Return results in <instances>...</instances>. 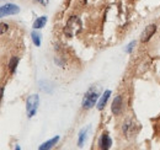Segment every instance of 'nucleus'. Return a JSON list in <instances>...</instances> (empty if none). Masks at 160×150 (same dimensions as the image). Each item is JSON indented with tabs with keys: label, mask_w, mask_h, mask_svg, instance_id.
<instances>
[{
	"label": "nucleus",
	"mask_w": 160,
	"mask_h": 150,
	"mask_svg": "<svg viewBox=\"0 0 160 150\" xmlns=\"http://www.w3.org/2000/svg\"><path fill=\"white\" fill-rule=\"evenodd\" d=\"M99 95H100V90H99L98 88H95V86L90 88V89L85 92L84 97H82V101H81L82 108H84V110H90V108H92V107L95 106V103L98 102V100H99Z\"/></svg>",
	"instance_id": "obj_1"
},
{
	"label": "nucleus",
	"mask_w": 160,
	"mask_h": 150,
	"mask_svg": "<svg viewBox=\"0 0 160 150\" xmlns=\"http://www.w3.org/2000/svg\"><path fill=\"white\" fill-rule=\"evenodd\" d=\"M81 30V21L78 16H72L68 20L65 27H64V33L68 37H74L78 32Z\"/></svg>",
	"instance_id": "obj_2"
},
{
	"label": "nucleus",
	"mask_w": 160,
	"mask_h": 150,
	"mask_svg": "<svg viewBox=\"0 0 160 150\" xmlns=\"http://www.w3.org/2000/svg\"><path fill=\"white\" fill-rule=\"evenodd\" d=\"M40 105V97L38 95H30L26 100V112H27V117L32 118L36 113H37V108Z\"/></svg>",
	"instance_id": "obj_3"
},
{
	"label": "nucleus",
	"mask_w": 160,
	"mask_h": 150,
	"mask_svg": "<svg viewBox=\"0 0 160 150\" xmlns=\"http://www.w3.org/2000/svg\"><path fill=\"white\" fill-rule=\"evenodd\" d=\"M20 12V6L15 5V4H5L0 8V16L5 18L9 15H16Z\"/></svg>",
	"instance_id": "obj_4"
},
{
	"label": "nucleus",
	"mask_w": 160,
	"mask_h": 150,
	"mask_svg": "<svg viewBox=\"0 0 160 150\" xmlns=\"http://www.w3.org/2000/svg\"><path fill=\"white\" fill-rule=\"evenodd\" d=\"M155 32H157V25H155V23L148 25V26L143 30V32H142V35H140V41H142V42H148L150 38L154 36Z\"/></svg>",
	"instance_id": "obj_5"
},
{
	"label": "nucleus",
	"mask_w": 160,
	"mask_h": 150,
	"mask_svg": "<svg viewBox=\"0 0 160 150\" xmlns=\"http://www.w3.org/2000/svg\"><path fill=\"white\" fill-rule=\"evenodd\" d=\"M99 145H100L101 149H105V150H108L112 147V139L108 135V133H103L101 135L100 140H99Z\"/></svg>",
	"instance_id": "obj_6"
},
{
	"label": "nucleus",
	"mask_w": 160,
	"mask_h": 150,
	"mask_svg": "<svg viewBox=\"0 0 160 150\" xmlns=\"http://www.w3.org/2000/svg\"><path fill=\"white\" fill-rule=\"evenodd\" d=\"M111 110H112V113H113L115 116H118V114L122 112V96H121V95H117V96L115 97V100L112 101Z\"/></svg>",
	"instance_id": "obj_7"
},
{
	"label": "nucleus",
	"mask_w": 160,
	"mask_h": 150,
	"mask_svg": "<svg viewBox=\"0 0 160 150\" xmlns=\"http://www.w3.org/2000/svg\"><path fill=\"white\" fill-rule=\"evenodd\" d=\"M59 137L57 135V137H54V138H52V139H49V140H47V142H44L42 145L38 147V149L40 150H48V149H52L58 142H59Z\"/></svg>",
	"instance_id": "obj_8"
},
{
	"label": "nucleus",
	"mask_w": 160,
	"mask_h": 150,
	"mask_svg": "<svg viewBox=\"0 0 160 150\" xmlns=\"http://www.w3.org/2000/svg\"><path fill=\"white\" fill-rule=\"evenodd\" d=\"M110 96H111V90H106V91L102 94L100 101H99V103H98V110H99V111H102V110L105 108V106H106V103H107Z\"/></svg>",
	"instance_id": "obj_9"
},
{
	"label": "nucleus",
	"mask_w": 160,
	"mask_h": 150,
	"mask_svg": "<svg viewBox=\"0 0 160 150\" xmlns=\"http://www.w3.org/2000/svg\"><path fill=\"white\" fill-rule=\"evenodd\" d=\"M19 57H12L10 60H9V64H8V68H9V72L10 74H14L16 72V68H18V64H19Z\"/></svg>",
	"instance_id": "obj_10"
},
{
	"label": "nucleus",
	"mask_w": 160,
	"mask_h": 150,
	"mask_svg": "<svg viewBox=\"0 0 160 150\" xmlns=\"http://www.w3.org/2000/svg\"><path fill=\"white\" fill-rule=\"evenodd\" d=\"M46 23H47V16H40V18H37L35 20L33 28L35 30H41V28H43L46 26Z\"/></svg>",
	"instance_id": "obj_11"
},
{
	"label": "nucleus",
	"mask_w": 160,
	"mask_h": 150,
	"mask_svg": "<svg viewBox=\"0 0 160 150\" xmlns=\"http://www.w3.org/2000/svg\"><path fill=\"white\" fill-rule=\"evenodd\" d=\"M89 127H86V128H82L79 133V139H78V145L79 147H82V144L85 143V139H86V137H88V133H89Z\"/></svg>",
	"instance_id": "obj_12"
},
{
	"label": "nucleus",
	"mask_w": 160,
	"mask_h": 150,
	"mask_svg": "<svg viewBox=\"0 0 160 150\" xmlns=\"http://www.w3.org/2000/svg\"><path fill=\"white\" fill-rule=\"evenodd\" d=\"M31 37H32L33 44H35L36 47H40L41 46V35L36 31V30H33V31L31 32Z\"/></svg>",
	"instance_id": "obj_13"
},
{
	"label": "nucleus",
	"mask_w": 160,
	"mask_h": 150,
	"mask_svg": "<svg viewBox=\"0 0 160 150\" xmlns=\"http://www.w3.org/2000/svg\"><path fill=\"white\" fill-rule=\"evenodd\" d=\"M134 46H136V41H132L129 44H127V47L124 48V52H126V53H132Z\"/></svg>",
	"instance_id": "obj_14"
},
{
	"label": "nucleus",
	"mask_w": 160,
	"mask_h": 150,
	"mask_svg": "<svg viewBox=\"0 0 160 150\" xmlns=\"http://www.w3.org/2000/svg\"><path fill=\"white\" fill-rule=\"evenodd\" d=\"M8 27H9V25H8V23H1V35H4V33H5V30L8 31Z\"/></svg>",
	"instance_id": "obj_15"
},
{
	"label": "nucleus",
	"mask_w": 160,
	"mask_h": 150,
	"mask_svg": "<svg viewBox=\"0 0 160 150\" xmlns=\"http://www.w3.org/2000/svg\"><path fill=\"white\" fill-rule=\"evenodd\" d=\"M37 1L41 2L42 5H47V4H48V0H37Z\"/></svg>",
	"instance_id": "obj_16"
},
{
	"label": "nucleus",
	"mask_w": 160,
	"mask_h": 150,
	"mask_svg": "<svg viewBox=\"0 0 160 150\" xmlns=\"http://www.w3.org/2000/svg\"><path fill=\"white\" fill-rule=\"evenodd\" d=\"M4 90H5V86H2V88H1V98L4 97Z\"/></svg>",
	"instance_id": "obj_17"
}]
</instances>
